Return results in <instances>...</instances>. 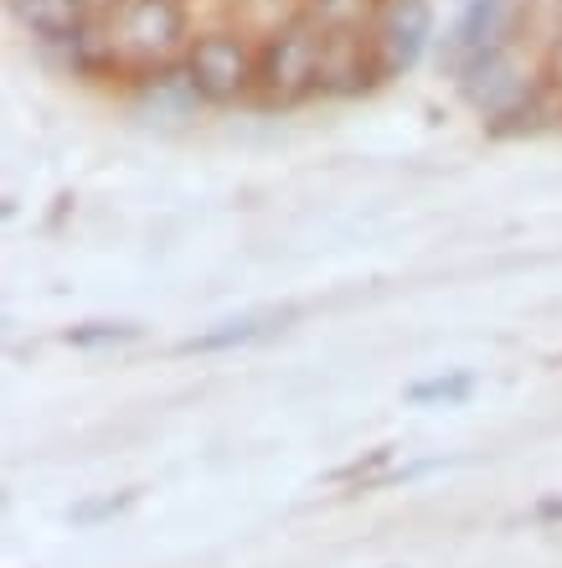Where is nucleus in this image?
Here are the masks:
<instances>
[{"mask_svg": "<svg viewBox=\"0 0 562 568\" xmlns=\"http://www.w3.org/2000/svg\"><path fill=\"white\" fill-rule=\"evenodd\" d=\"M134 501V491H119V496H99V501H78L73 511H68V523L73 527H99L109 523V517H119V511Z\"/></svg>", "mask_w": 562, "mask_h": 568, "instance_id": "obj_13", "label": "nucleus"}, {"mask_svg": "<svg viewBox=\"0 0 562 568\" xmlns=\"http://www.w3.org/2000/svg\"><path fill=\"white\" fill-rule=\"evenodd\" d=\"M371 47H377L387 78L413 73L418 62L439 47L433 6L429 0H382V6H377V21H371Z\"/></svg>", "mask_w": 562, "mask_h": 568, "instance_id": "obj_5", "label": "nucleus"}, {"mask_svg": "<svg viewBox=\"0 0 562 568\" xmlns=\"http://www.w3.org/2000/svg\"><path fill=\"white\" fill-rule=\"evenodd\" d=\"M93 6H99V11H114V6H119V0H93Z\"/></svg>", "mask_w": 562, "mask_h": 568, "instance_id": "obj_16", "label": "nucleus"}, {"mask_svg": "<svg viewBox=\"0 0 562 568\" xmlns=\"http://www.w3.org/2000/svg\"><path fill=\"white\" fill-rule=\"evenodd\" d=\"M470 393H474V373H459L454 367V373L418 377L402 398H408V408H459V404H470Z\"/></svg>", "mask_w": 562, "mask_h": 568, "instance_id": "obj_11", "label": "nucleus"}, {"mask_svg": "<svg viewBox=\"0 0 562 568\" xmlns=\"http://www.w3.org/2000/svg\"><path fill=\"white\" fill-rule=\"evenodd\" d=\"M542 527H558L562 523V496H548V501H537V511H532Z\"/></svg>", "mask_w": 562, "mask_h": 568, "instance_id": "obj_15", "label": "nucleus"}, {"mask_svg": "<svg viewBox=\"0 0 562 568\" xmlns=\"http://www.w3.org/2000/svg\"><path fill=\"white\" fill-rule=\"evenodd\" d=\"M6 11H11L16 31H21L37 52L78 42V37H89V31L104 21V11H99L93 0H6Z\"/></svg>", "mask_w": 562, "mask_h": 568, "instance_id": "obj_6", "label": "nucleus"}, {"mask_svg": "<svg viewBox=\"0 0 562 568\" xmlns=\"http://www.w3.org/2000/svg\"><path fill=\"white\" fill-rule=\"evenodd\" d=\"M382 0H295V11L326 37H371Z\"/></svg>", "mask_w": 562, "mask_h": 568, "instance_id": "obj_10", "label": "nucleus"}, {"mask_svg": "<svg viewBox=\"0 0 562 568\" xmlns=\"http://www.w3.org/2000/svg\"><path fill=\"white\" fill-rule=\"evenodd\" d=\"M62 342L78 346V352H104V346L140 342V326H130V321H83V326H68Z\"/></svg>", "mask_w": 562, "mask_h": 568, "instance_id": "obj_12", "label": "nucleus"}, {"mask_svg": "<svg viewBox=\"0 0 562 568\" xmlns=\"http://www.w3.org/2000/svg\"><path fill=\"white\" fill-rule=\"evenodd\" d=\"M104 31L119 73L134 78L181 62L202 27L192 21V0H119L114 11H104Z\"/></svg>", "mask_w": 562, "mask_h": 568, "instance_id": "obj_1", "label": "nucleus"}, {"mask_svg": "<svg viewBox=\"0 0 562 568\" xmlns=\"http://www.w3.org/2000/svg\"><path fill=\"white\" fill-rule=\"evenodd\" d=\"M527 27H532V0H459L454 21L433 47V62L449 83H459L474 68L517 52Z\"/></svg>", "mask_w": 562, "mask_h": 568, "instance_id": "obj_3", "label": "nucleus"}, {"mask_svg": "<svg viewBox=\"0 0 562 568\" xmlns=\"http://www.w3.org/2000/svg\"><path fill=\"white\" fill-rule=\"evenodd\" d=\"M320 62H326V31L305 16H279L258 37V109H299L320 99Z\"/></svg>", "mask_w": 562, "mask_h": 568, "instance_id": "obj_2", "label": "nucleus"}, {"mask_svg": "<svg viewBox=\"0 0 562 568\" xmlns=\"http://www.w3.org/2000/svg\"><path fill=\"white\" fill-rule=\"evenodd\" d=\"M207 109L248 104L258 93V42L243 27H202L181 58Z\"/></svg>", "mask_w": 562, "mask_h": 568, "instance_id": "obj_4", "label": "nucleus"}, {"mask_svg": "<svg viewBox=\"0 0 562 568\" xmlns=\"http://www.w3.org/2000/svg\"><path fill=\"white\" fill-rule=\"evenodd\" d=\"M542 73H548L552 83H558V89H562V27L552 31L548 42H542Z\"/></svg>", "mask_w": 562, "mask_h": 568, "instance_id": "obj_14", "label": "nucleus"}, {"mask_svg": "<svg viewBox=\"0 0 562 568\" xmlns=\"http://www.w3.org/2000/svg\"><path fill=\"white\" fill-rule=\"evenodd\" d=\"M377 83H387V68L377 58L371 37H326L320 62V99H361Z\"/></svg>", "mask_w": 562, "mask_h": 568, "instance_id": "obj_8", "label": "nucleus"}, {"mask_svg": "<svg viewBox=\"0 0 562 568\" xmlns=\"http://www.w3.org/2000/svg\"><path fill=\"white\" fill-rule=\"evenodd\" d=\"M124 83H130V104L140 109L150 124H186V120H196V114L207 109L181 62H171V68H150V73H134V78H124Z\"/></svg>", "mask_w": 562, "mask_h": 568, "instance_id": "obj_7", "label": "nucleus"}, {"mask_svg": "<svg viewBox=\"0 0 562 568\" xmlns=\"http://www.w3.org/2000/svg\"><path fill=\"white\" fill-rule=\"evenodd\" d=\"M289 321H295V305H279V311H248V315L223 321V326H207V331H196V336H186L181 352H186V357H223V352H237V346L279 336Z\"/></svg>", "mask_w": 562, "mask_h": 568, "instance_id": "obj_9", "label": "nucleus"}]
</instances>
